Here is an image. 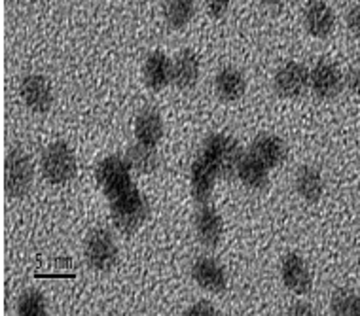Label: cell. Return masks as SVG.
<instances>
[{"instance_id": "cell-1", "label": "cell", "mask_w": 360, "mask_h": 316, "mask_svg": "<svg viewBox=\"0 0 360 316\" xmlns=\"http://www.w3.org/2000/svg\"><path fill=\"white\" fill-rule=\"evenodd\" d=\"M201 155L207 162L211 163L212 169L217 171L218 178L231 180L237 176V167L243 159L241 144L237 143V138L226 133H212L205 138Z\"/></svg>"}, {"instance_id": "cell-2", "label": "cell", "mask_w": 360, "mask_h": 316, "mask_svg": "<svg viewBox=\"0 0 360 316\" xmlns=\"http://www.w3.org/2000/svg\"><path fill=\"white\" fill-rule=\"evenodd\" d=\"M108 203H110L114 225L125 235L135 233L143 225L144 220L148 218V201L143 193L139 192L137 186L131 187L129 192L122 193L118 197L110 199Z\"/></svg>"}, {"instance_id": "cell-3", "label": "cell", "mask_w": 360, "mask_h": 316, "mask_svg": "<svg viewBox=\"0 0 360 316\" xmlns=\"http://www.w3.org/2000/svg\"><path fill=\"white\" fill-rule=\"evenodd\" d=\"M95 178L108 201L135 187L131 180V167L122 155H108L95 169Z\"/></svg>"}, {"instance_id": "cell-4", "label": "cell", "mask_w": 360, "mask_h": 316, "mask_svg": "<svg viewBox=\"0 0 360 316\" xmlns=\"http://www.w3.org/2000/svg\"><path fill=\"white\" fill-rule=\"evenodd\" d=\"M42 174L50 184H67L75 178L76 157L69 144L57 140L50 144L42 154Z\"/></svg>"}, {"instance_id": "cell-5", "label": "cell", "mask_w": 360, "mask_h": 316, "mask_svg": "<svg viewBox=\"0 0 360 316\" xmlns=\"http://www.w3.org/2000/svg\"><path fill=\"white\" fill-rule=\"evenodd\" d=\"M34 169L25 150L13 146L6 157V193L13 199L25 197L31 192Z\"/></svg>"}, {"instance_id": "cell-6", "label": "cell", "mask_w": 360, "mask_h": 316, "mask_svg": "<svg viewBox=\"0 0 360 316\" xmlns=\"http://www.w3.org/2000/svg\"><path fill=\"white\" fill-rule=\"evenodd\" d=\"M86 260L95 271L106 273L118 261V248L114 237L105 228H95L86 239Z\"/></svg>"}, {"instance_id": "cell-7", "label": "cell", "mask_w": 360, "mask_h": 316, "mask_svg": "<svg viewBox=\"0 0 360 316\" xmlns=\"http://www.w3.org/2000/svg\"><path fill=\"white\" fill-rule=\"evenodd\" d=\"M309 86V70L304 62L286 61L274 78L275 93L283 99H298Z\"/></svg>"}, {"instance_id": "cell-8", "label": "cell", "mask_w": 360, "mask_h": 316, "mask_svg": "<svg viewBox=\"0 0 360 316\" xmlns=\"http://www.w3.org/2000/svg\"><path fill=\"white\" fill-rule=\"evenodd\" d=\"M309 86L313 95L321 100L335 99L342 93L343 74L335 67V62L328 59H321L309 72Z\"/></svg>"}, {"instance_id": "cell-9", "label": "cell", "mask_w": 360, "mask_h": 316, "mask_svg": "<svg viewBox=\"0 0 360 316\" xmlns=\"http://www.w3.org/2000/svg\"><path fill=\"white\" fill-rule=\"evenodd\" d=\"M19 95L27 108L37 114H46L53 105V89L50 80L44 74H27L21 80Z\"/></svg>"}, {"instance_id": "cell-10", "label": "cell", "mask_w": 360, "mask_h": 316, "mask_svg": "<svg viewBox=\"0 0 360 316\" xmlns=\"http://www.w3.org/2000/svg\"><path fill=\"white\" fill-rule=\"evenodd\" d=\"M305 29L313 38H328L334 32L335 13L324 0H309L304 10Z\"/></svg>"}, {"instance_id": "cell-11", "label": "cell", "mask_w": 360, "mask_h": 316, "mask_svg": "<svg viewBox=\"0 0 360 316\" xmlns=\"http://www.w3.org/2000/svg\"><path fill=\"white\" fill-rule=\"evenodd\" d=\"M281 279L292 294H298V296L309 294L311 286H313L307 263L294 252L286 254L281 261Z\"/></svg>"}, {"instance_id": "cell-12", "label": "cell", "mask_w": 360, "mask_h": 316, "mask_svg": "<svg viewBox=\"0 0 360 316\" xmlns=\"http://www.w3.org/2000/svg\"><path fill=\"white\" fill-rule=\"evenodd\" d=\"M286 144L285 140L274 133H260L250 144V154L258 157L267 169L279 167L286 159Z\"/></svg>"}, {"instance_id": "cell-13", "label": "cell", "mask_w": 360, "mask_h": 316, "mask_svg": "<svg viewBox=\"0 0 360 316\" xmlns=\"http://www.w3.org/2000/svg\"><path fill=\"white\" fill-rule=\"evenodd\" d=\"M218 174L212 169V165L207 162L203 155H199L198 159L192 163V173H190V190L195 203H207L214 190Z\"/></svg>"}, {"instance_id": "cell-14", "label": "cell", "mask_w": 360, "mask_h": 316, "mask_svg": "<svg viewBox=\"0 0 360 316\" xmlns=\"http://www.w3.org/2000/svg\"><path fill=\"white\" fill-rule=\"evenodd\" d=\"M195 231H198L199 241L205 246L214 248L222 239L224 222L218 211L209 203H203L195 214Z\"/></svg>"}, {"instance_id": "cell-15", "label": "cell", "mask_w": 360, "mask_h": 316, "mask_svg": "<svg viewBox=\"0 0 360 316\" xmlns=\"http://www.w3.org/2000/svg\"><path fill=\"white\" fill-rule=\"evenodd\" d=\"M173 81V62L163 51H152L144 61V84L152 91H162Z\"/></svg>"}, {"instance_id": "cell-16", "label": "cell", "mask_w": 360, "mask_h": 316, "mask_svg": "<svg viewBox=\"0 0 360 316\" xmlns=\"http://www.w3.org/2000/svg\"><path fill=\"white\" fill-rule=\"evenodd\" d=\"M192 277L203 290H209L212 294H220L226 290V273L212 258L201 256L193 261Z\"/></svg>"}, {"instance_id": "cell-17", "label": "cell", "mask_w": 360, "mask_h": 316, "mask_svg": "<svg viewBox=\"0 0 360 316\" xmlns=\"http://www.w3.org/2000/svg\"><path fill=\"white\" fill-rule=\"evenodd\" d=\"M201 62L193 50H182L173 61V84L179 89H192L199 81Z\"/></svg>"}, {"instance_id": "cell-18", "label": "cell", "mask_w": 360, "mask_h": 316, "mask_svg": "<svg viewBox=\"0 0 360 316\" xmlns=\"http://www.w3.org/2000/svg\"><path fill=\"white\" fill-rule=\"evenodd\" d=\"M294 187H296V192H298V195L304 201H307V203H319L324 193L323 174L313 165H302L296 171Z\"/></svg>"}, {"instance_id": "cell-19", "label": "cell", "mask_w": 360, "mask_h": 316, "mask_svg": "<svg viewBox=\"0 0 360 316\" xmlns=\"http://www.w3.org/2000/svg\"><path fill=\"white\" fill-rule=\"evenodd\" d=\"M135 137L139 143L155 146L163 137V118L155 108H144L135 118Z\"/></svg>"}, {"instance_id": "cell-20", "label": "cell", "mask_w": 360, "mask_h": 316, "mask_svg": "<svg viewBox=\"0 0 360 316\" xmlns=\"http://www.w3.org/2000/svg\"><path fill=\"white\" fill-rule=\"evenodd\" d=\"M214 89H217L218 97L226 100V103H233V100L241 99L245 91H247L245 74L239 69L226 67L214 78Z\"/></svg>"}, {"instance_id": "cell-21", "label": "cell", "mask_w": 360, "mask_h": 316, "mask_svg": "<svg viewBox=\"0 0 360 316\" xmlns=\"http://www.w3.org/2000/svg\"><path fill=\"white\" fill-rule=\"evenodd\" d=\"M237 178L241 180L243 186L250 187V190H262L267 186L269 169L252 154H245L237 167Z\"/></svg>"}, {"instance_id": "cell-22", "label": "cell", "mask_w": 360, "mask_h": 316, "mask_svg": "<svg viewBox=\"0 0 360 316\" xmlns=\"http://www.w3.org/2000/svg\"><path fill=\"white\" fill-rule=\"evenodd\" d=\"M125 159L129 163L133 173L139 174H152L160 165V157L155 154V146L137 143L135 146L127 148Z\"/></svg>"}, {"instance_id": "cell-23", "label": "cell", "mask_w": 360, "mask_h": 316, "mask_svg": "<svg viewBox=\"0 0 360 316\" xmlns=\"http://www.w3.org/2000/svg\"><path fill=\"white\" fill-rule=\"evenodd\" d=\"M193 13H195L193 0H167L163 6V18L174 31L184 29L193 19Z\"/></svg>"}, {"instance_id": "cell-24", "label": "cell", "mask_w": 360, "mask_h": 316, "mask_svg": "<svg viewBox=\"0 0 360 316\" xmlns=\"http://www.w3.org/2000/svg\"><path fill=\"white\" fill-rule=\"evenodd\" d=\"M330 312L335 316H360V294L349 288H338L330 299Z\"/></svg>"}, {"instance_id": "cell-25", "label": "cell", "mask_w": 360, "mask_h": 316, "mask_svg": "<svg viewBox=\"0 0 360 316\" xmlns=\"http://www.w3.org/2000/svg\"><path fill=\"white\" fill-rule=\"evenodd\" d=\"M18 315L19 316H46V299L38 290H27L21 294L18 301Z\"/></svg>"}, {"instance_id": "cell-26", "label": "cell", "mask_w": 360, "mask_h": 316, "mask_svg": "<svg viewBox=\"0 0 360 316\" xmlns=\"http://www.w3.org/2000/svg\"><path fill=\"white\" fill-rule=\"evenodd\" d=\"M343 87L347 89L351 95H360V69L359 67H351L347 72L343 74Z\"/></svg>"}, {"instance_id": "cell-27", "label": "cell", "mask_w": 360, "mask_h": 316, "mask_svg": "<svg viewBox=\"0 0 360 316\" xmlns=\"http://www.w3.org/2000/svg\"><path fill=\"white\" fill-rule=\"evenodd\" d=\"M345 23H347L349 32L353 37H360V4H354L351 10L347 12V18H345Z\"/></svg>"}, {"instance_id": "cell-28", "label": "cell", "mask_w": 360, "mask_h": 316, "mask_svg": "<svg viewBox=\"0 0 360 316\" xmlns=\"http://www.w3.org/2000/svg\"><path fill=\"white\" fill-rule=\"evenodd\" d=\"M218 310L212 307L209 301H199L188 310H184V316H217Z\"/></svg>"}, {"instance_id": "cell-29", "label": "cell", "mask_w": 360, "mask_h": 316, "mask_svg": "<svg viewBox=\"0 0 360 316\" xmlns=\"http://www.w3.org/2000/svg\"><path fill=\"white\" fill-rule=\"evenodd\" d=\"M231 0H207V8L212 18H222L224 13L228 12Z\"/></svg>"}, {"instance_id": "cell-30", "label": "cell", "mask_w": 360, "mask_h": 316, "mask_svg": "<svg viewBox=\"0 0 360 316\" xmlns=\"http://www.w3.org/2000/svg\"><path fill=\"white\" fill-rule=\"evenodd\" d=\"M288 315L292 316H302V315H307V316H313V315H317L315 312V309H311V305L309 303H294L288 309Z\"/></svg>"}, {"instance_id": "cell-31", "label": "cell", "mask_w": 360, "mask_h": 316, "mask_svg": "<svg viewBox=\"0 0 360 316\" xmlns=\"http://www.w3.org/2000/svg\"><path fill=\"white\" fill-rule=\"evenodd\" d=\"M264 2V6L269 10V12H281L283 6L286 4V0H262Z\"/></svg>"}]
</instances>
